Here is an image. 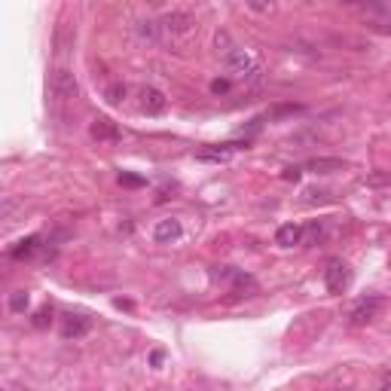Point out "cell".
<instances>
[{"instance_id":"obj_12","label":"cell","mask_w":391,"mask_h":391,"mask_svg":"<svg viewBox=\"0 0 391 391\" xmlns=\"http://www.w3.org/2000/svg\"><path fill=\"white\" fill-rule=\"evenodd\" d=\"M89 135L95 138V141H119V128H116V123H110L107 116H98L95 123H92Z\"/></svg>"},{"instance_id":"obj_14","label":"cell","mask_w":391,"mask_h":391,"mask_svg":"<svg viewBox=\"0 0 391 391\" xmlns=\"http://www.w3.org/2000/svg\"><path fill=\"white\" fill-rule=\"evenodd\" d=\"M126 83H110V86L104 89V98H107V104H123V98H126Z\"/></svg>"},{"instance_id":"obj_3","label":"cell","mask_w":391,"mask_h":391,"mask_svg":"<svg viewBox=\"0 0 391 391\" xmlns=\"http://www.w3.org/2000/svg\"><path fill=\"white\" fill-rule=\"evenodd\" d=\"M49 95H52L55 101H71V98H77V77H73L71 68L59 64V68L49 71Z\"/></svg>"},{"instance_id":"obj_10","label":"cell","mask_w":391,"mask_h":391,"mask_svg":"<svg viewBox=\"0 0 391 391\" xmlns=\"http://www.w3.org/2000/svg\"><path fill=\"white\" fill-rule=\"evenodd\" d=\"M241 150V144H220V147H205V150L196 153V160L202 162H227L232 153Z\"/></svg>"},{"instance_id":"obj_15","label":"cell","mask_w":391,"mask_h":391,"mask_svg":"<svg viewBox=\"0 0 391 391\" xmlns=\"http://www.w3.org/2000/svg\"><path fill=\"white\" fill-rule=\"evenodd\" d=\"M28 303H31V300H28V294H25V291H16L13 296H9V309H13V312H25V309H28Z\"/></svg>"},{"instance_id":"obj_19","label":"cell","mask_w":391,"mask_h":391,"mask_svg":"<svg viewBox=\"0 0 391 391\" xmlns=\"http://www.w3.org/2000/svg\"><path fill=\"white\" fill-rule=\"evenodd\" d=\"M300 172H303V169H284L282 178H284V181H296V178H300Z\"/></svg>"},{"instance_id":"obj_1","label":"cell","mask_w":391,"mask_h":391,"mask_svg":"<svg viewBox=\"0 0 391 391\" xmlns=\"http://www.w3.org/2000/svg\"><path fill=\"white\" fill-rule=\"evenodd\" d=\"M156 31H160V43L165 46H187L199 34V18L190 9H172L156 18Z\"/></svg>"},{"instance_id":"obj_18","label":"cell","mask_w":391,"mask_h":391,"mask_svg":"<svg viewBox=\"0 0 391 391\" xmlns=\"http://www.w3.org/2000/svg\"><path fill=\"white\" fill-rule=\"evenodd\" d=\"M211 92H214V95H223V92H229V80H214L211 83Z\"/></svg>"},{"instance_id":"obj_2","label":"cell","mask_w":391,"mask_h":391,"mask_svg":"<svg viewBox=\"0 0 391 391\" xmlns=\"http://www.w3.org/2000/svg\"><path fill=\"white\" fill-rule=\"evenodd\" d=\"M227 71L241 86H257V83L263 80V64H260V59L248 49H239V46L227 52Z\"/></svg>"},{"instance_id":"obj_8","label":"cell","mask_w":391,"mask_h":391,"mask_svg":"<svg viewBox=\"0 0 391 391\" xmlns=\"http://www.w3.org/2000/svg\"><path fill=\"white\" fill-rule=\"evenodd\" d=\"M181 236H184V227H181L178 217H165V220H160L153 227V241H156V245H174Z\"/></svg>"},{"instance_id":"obj_4","label":"cell","mask_w":391,"mask_h":391,"mask_svg":"<svg viewBox=\"0 0 391 391\" xmlns=\"http://www.w3.org/2000/svg\"><path fill=\"white\" fill-rule=\"evenodd\" d=\"M351 284V269L349 263H342L339 257L327 260V269H324V287H327L330 294H346Z\"/></svg>"},{"instance_id":"obj_7","label":"cell","mask_w":391,"mask_h":391,"mask_svg":"<svg viewBox=\"0 0 391 391\" xmlns=\"http://www.w3.org/2000/svg\"><path fill=\"white\" fill-rule=\"evenodd\" d=\"M89 330H92V318H89V315H73V312H68L61 318V337L64 339H83Z\"/></svg>"},{"instance_id":"obj_13","label":"cell","mask_w":391,"mask_h":391,"mask_svg":"<svg viewBox=\"0 0 391 391\" xmlns=\"http://www.w3.org/2000/svg\"><path fill=\"white\" fill-rule=\"evenodd\" d=\"M40 248H43V245H40V236H28V239L16 241V245L9 248V257H13V260H31Z\"/></svg>"},{"instance_id":"obj_9","label":"cell","mask_w":391,"mask_h":391,"mask_svg":"<svg viewBox=\"0 0 391 391\" xmlns=\"http://www.w3.org/2000/svg\"><path fill=\"white\" fill-rule=\"evenodd\" d=\"M306 172L312 174H333V172H342L346 169V160H337V156H318V160H309L303 165Z\"/></svg>"},{"instance_id":"obj_6","label":"cell","mask_w":391,"mask_h":391,"mask_svg":"<svg viewBox=\"0 0 391 391\" xmlns=\"http://www.w3.org/2000/svg\"><path fill=\"white\" fill-rule=\"evenodd\" d=\"M138 104H141V110L147 116H160V114H165V110H169V98L162 95L160 89H153V86H144L141 92H138Z\"/></svg>"},{"instance_id":"obj_5","label":"cell","mask_w":391,"mask_h":391,"mask_svg":"<svg viewBox=\"0 0 391 391\" xmlns=\"http://www.w3.org/2000/svg\"><path fill=\"white\" fill-rule=\"evenodd\" d=\"M379 309H383V300H379V296H364V300H358L349 312V327H367V324L379 315Z\"/></svg>"},{"instance_id":"obj_17","label":"cell","mask_w":391,"mask_h":391,"mask_svg":"<svg viewBox=\"0 0 391 391\" xmlns=\"http://www.w3.org/2000/svg\"><path fill=\"white\" fill-rule=\"evenodd\" d=\"M49 321H52V309H49V306H43V309L34 315V327H46Z\"/></svg>"},{"instance_id":"obj_11","label":"cell","mask_w":391,"mask_h":391,"mask_svg":"<svg viewBox=\"0 0 391 391\" xmlns=\"http://www.w3.org/2000/svg\"><path fill=\"white\" fill-rule=\"evenodd\" d=\"M275 241H278L282 248L303 245V227H300V223H284V227L275 229Z\"/></svg>"},{"instance_id":"obj_16","label":"cell","mask_w":391,"mask_h":391,"mask_svg":"<svg viewBox=\"0 0 391 391\" xmlns=\"http://www.w3.org/2000/svg\"><path fill=\"white\" fill-rule=\"evenodd\" d=\"M321 236H324V229L318 227V223H312V227L303 229V245H315V241H318Z\"/></svg>"}]
</instances>
